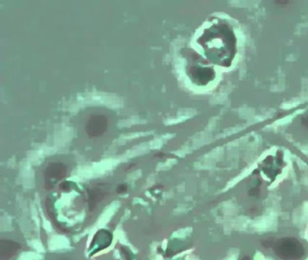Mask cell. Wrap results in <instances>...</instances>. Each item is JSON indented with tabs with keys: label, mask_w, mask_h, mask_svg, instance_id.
Returning <instances> with one entry per match:
<instances>
[{
	"label": "cell",
	"mask_w": 308,
	"mask_h": 260,
	"mask_svg": "<svg viewBox=\"0 0 308 260\" xmlns=\"http://www.w3.org/2000/svg\"><path fill=\"white\" fill-rule=\"evenodd\" d=\"M67 167L63 163H53L49 164L45 171V186L52 189L55 182L61 180L66 176Z\"/></svg>",
	"instance_id": "3"
},
{
	"label": "cell",
	"mask_w": 308,
	"mask_h": 260,
	"mask_svg": "<svg viewBox=\"0 0 308 260\" xmlns=\"http://www.w3.org/2000/svg\"><path fill=\"white\" fill-rule=\"evenodd\" d=\"M274 251L283 260H299L304 256V248L295 238H283L274 245Z\"/></svg>",
	"instance_id": "1"
},
{
	"label": "cell",
	"mask_w": 308,
	"mask_h": 260,
	"mask_svg": "<svg viewBox=\"0 0 308 260\" xmlns=\"http://www.w3.org/2000/svg\"><path fill=\"white\" fill-rule=\"evenodd\" d=\"M127 191H128V186H127V185H125V184L119 185L118 186V188H117V192L120 194H125Z\"/></svg>",
	"instance_id": "5"
},
{
	"label": "cell",
	"mask_w": 308,
	"mask_h": 260,
	"mask_svg": "<svg viewBox=\"0 0 308 260\" xmlns=\"http://www.w3.org/2000/svg\"><path fill=\"white\" fill-rule=\"evenodd\" d=\"M242 260H251V257L249 256H245L244 257H242Z\"/></svg>",
	"instance_id": "7"
},
{
	"label": "cell",
	"mask_w": 308,
	"mask_h": 260,
	"mask_svg": "<svg viewBox=\"0 0 308 260\" xmlns=\"http://www.w3.org/2000/svg\"><path fill=\"white\" fill-rule=\"evenodd\" d=\"M21 248L19 243L10 239L0 240V260H9L12 258Z\"/></svg>",
	"instance_id": "4"
},
{
	"label": "cell",
	"mask_w": 308,
	"mask_h": 260,
	"mask_svg": "<svg viewBox=\"0 0 308 260\" xmlns=\"http://www.w3.org/2000/svg\"><path fill=\"white\" fill-rule=\"evenodd\" d=\"M165 154L163 153H159V154H156V157H159V158H161V157H163Z\"/></svg>",
	"instance_id": "6"
},
{
	"label": "cell",
	"mask_w": 308,
	"mask_h": 260,
	"mask_svg": "<svg viewBox=\"0 0 308 260\" xmlns=\"http://www.w3.org/2000/svg\"><path fill=\"white\" fill-rule=\"evenodd\" d=\"M108 128V120L103 115H93L85 126L86 132L90 137H100L105 133Z\"/></svg>",
	"instance_id": "2"
}]
</instances>
